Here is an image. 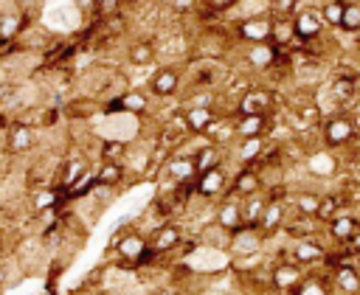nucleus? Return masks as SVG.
Instances as JSON below:
<instances>
[{
    "instance_id": "1",
    "label": "nucleus",
    "mask_w": 360,
    "mask_h": 295,
    "mask_svg": "<svg viewBox=\"0 0 360 295\" xmlns=\"http://www.w3.org/2000/svg\"><path fill=\"white\" fill-rule=\"evenodd\" d=\"M110 250L115 256V267H121V270H143V267H149L160 258L149 247L146 230H138L135 225H127V222H124V230L112 233Z\"/></svg>"
},
{
    "instance_id": "2",
    "label": "nucleus",
    "mask_w": 360,
    "mask_h": 295,
    "mask_svg": "<svg viewBox=\"0 0 360 295\" xmlns=\"http://www.w3.org/2000/svg\"><path fill=\"white\" fill-rule=\"evenodd\" d=\"M357 126H360V118L354 112L340 110L335 115H326L318 124V146L329 152H343L357 140Z\"/></svg>"
},
{
    "instance_id": "3",
    "label": "nucleus",
    "mask_w": 360,
    "mask_h": 295,
    "mask_svg": "<svg viewBox=\"0 0 360 295\" xmlns=\"http://www.w3.org/2000/svg\"><path fill=\"white\" fill-rule=\"evenodd\" d=\"M228 180H231L228 163H217V166H211V169H205L194 177V197L202 199V202H217V199L225 197Z\"/></svg>"
},
{
    "instance_id": "4",
    "label": "nucleus",
    "mask_w": 360,
    "mask_h": 295,
    "mask_svg": "<svg viewBox=\"0 0 360 295\" xmlns=\"http://www.w3.org/2000/svg\"><path fill=\"white\" fill-rule=\"evenodd\" d=\"M3 132H6L3 135V146H6V155L8 157H22V155L34 152V146H37V129L25 118H11Z\"/></svg>"
},
{
    "instance_id": "5",
    "label": "nucleus",
    "mask_w": 360,
    "mask_h": 295,
    "mask_svg": "<svg viewBox=\"0 0 360 295\" xmlns=\"http://www.w3.org/2000/svg\"><path fill=\"white\" fill-rule=\"evenodd\" d=\"M304 275H307V267H301L298 261H292L290 256H284V258H276V261L270 264L267 284H270L273 292H278V295H290V292L301 284Z\"/></svg>"
},
{
    "instance_id": "6",
    "label": "nucleus",
    "mask_w": 360,
    "mask_h": 295,
    "mask_svg": "<svg viewBox=\"0 0 360 295\" xmlns=\"http://www.w3.org/2000/svg\"><path fill=\"white\" fill-rule=\"evenodd\" d=\"M276 110V93L264 84H250L231 107V115H256V112H273Z\"/></svg>"
},
{
    "instance_id": "7",
    "label": "nucleus",
    "mask_w": 360,
    "mask_h": 295,
    "mask_svg": "<svg viewBox=\"0 0 360 295\" xmlns=\"http://www.w3.org/2000/svg\"><path fill=\"white\" fill-rule=\"evenodd\" d=\"M292 31H295V39L315 42V39H323L329 28L323 25L318 6H304V0H301V6L292 11Z\"/></svg>"
},
{
    "instance_id": "8",
    "label": "nucleus",
    "mask_w": 360,
    "mask_h": 295,
    "mask_svg": "<svg viewBox=\"0 0 360 295\" xmlns=\"http://www.w3.org/2000/svg\"><path fill=\"white\" fill-rule=\"evenodd\" d=\"M270 28H273V17L270 11H262V14H250L239 20L236 25H231V34L242 45H256V42H270Z\"/></svg>"
},
{
    "instance_id": "9",
    "label": "nucleus",
    "mask_w": 360,
    "mask_h": 295,
    "mask_svg": "<svg viewBox=\"0 0 360 295\" xmlns=\"http://www.w3.org/2000/svg\"><path fill=\"white\" fill-rule=\"evenodd\" d=\"M146 239H149V247H152L158 256H169V253H177V250H180L186 233H183L180 222L163 219V222H158L155 228L146 230Z\"/></svg>"
},
{
    "instance_id": "10",
    "label": "nucleus",
    "mask_w": 360,
    "mask_h": 295,
    "mask_svg": "<svg viewBox=\"0 0 360 295\" xmlns=\"http://www.w3.org/2000/svg\"><path fill=\"white\" fill-rule=\"evenodd\" d=\"M264 244H267V239L256 225H239L236 230L228 233V256L231 258L264 253Z\"/></svg>"
},
{
    "instance_id": "11",
    "label": "nucleus",
    "mask_w": 360,
    "mask_h": 295,
    "mask_svg": "<svg viewBox=\"0 0 360 295\" xmlns=\"http://www.w3.org/2000/svg\"><path fill=\"white\" fill-rule=\"evenodd\" d=\"M326 250H329V242L318 239L315 236H301V239H292L290 242V258L298 261L301 267H323V258H326Z\"/></svg>"
},
{
    "instance_id": "12",
    "label": "nucleus",
    "mask_w": 360,
    "mask_h": 295,
    "mask_svg": "<svg viewBox=\"0 0 360 295\" xmlns=\"http://www.w3.org/2000/svg\"><path fill=\"white\" fill-rule=\"evenodd\" d=\"M183 87V70L177 65H163V67H155L152 76H149V96L152 98H172L177 96Z\"/></svg>"
},
{
    "instance_id": "13",
    "label": "nucleus",
    "mask_w": 360,
    "mask_h": 295,
    "mask_svg": "<svg viewBox=\"0 0 360 295\" xmlns=\"http://www.w3.org/2000/svg\"><path fill=\"white\" fill-rule=\"evenodd\" d=\"M326 93L349 112V107H352V101H357L360 98V76H357V67H352V70H340V73H335L332 76V81L326 84Z\"/></svg>"
},
{
    "instance_id": "14",
    "label": "nucleus",
    "mask_w": 360,
    "mask_h": 295,
    "mask_svg": "<svg viewBox=\"0 0 360 295\" xmlns=\"http://www.w3.org/2000/svg\"><path fill=\"white\" fill-rule=\"evenodd\" d=\"M323 228H326L329 244H349L352 236H354V230L360 228V214H354L352 205H349V208L343 205V208H340Z\"/></svg>"
},
{
    "instance_id": "15",
    "label": "nucleus",
    "mask_w": 360,
    "mask_h": 295,
    "mask_svg": "<svg viewBox=\"0 0 360 295\" xmlns=\"http://www.w3.org/2000/svg\"><path fill=\"white\" fill-rule=\"evenodd\" d=\"M163 177L174 185H186V183H194L197 177V166H194V157L191 155H183V152H172L163 166H160Z\"/></svg>"
},
{
    "instance_id": "16",
    "label": "nucleus",
    "mask_w": 360,
    "mask_h": 295,
    "mask_svg": "<svg viewBox=\"0 0 360 295\" xmlns=\"http://www.w3.org/2000/svg\"><path fill=\"white\" fill-rule=\"evenodd\" d=\"M338 152H329L323 146H315L304 155V171L315 180H326V177H335L338 174Z\"/></svg>"
},
{
    "instance_id": "17",
    "label": "nucleus",
    "mask_w": 360,
    "mask_h": 295,
    "mask_svg": "<svg viewBox=\"0 0 360 295\" xmlns=\"http://www.w3.org/2000/svg\"><path fill=\"white\" fill-rule=\"evenodd\" d=\"M214 222H217L225 233H231V230H236L239 225H245V219H242V199L225 191V197H222V199H217Z\"/></svg>"
},
{
    "instance_id": "18",
    "label": "nucleus",
    "mask_w": 360,
    "mask_h": 295,
    "mask_svg": "<svg viewBox=\"0 0 360 295\" xmlns=\"http://www.w3.org/2000/svg\"><path fill=\"white\" fill-rule=\"evenodd\" d=\"M236 138H267L273 126V112H256V115H231Z\"/></svg>"
},
{
    "instance_id": "19",
    "label": "nucleus",
    "mask_w": 360,
    "mask_h": 295,
    "mask_svg": "<svg viewBox=\"0 0 360 295\" xmlns=\"http://www.w3.org/2000/svg\"><path fill=\"white\" fill-rule=\"evenodd\" d=\"M183 121H186V132L188 138H200L208 132V126L222 115L217 107H183Z\"/></svg>"
},
{
    "instance_id": "20",
    "label": "nucleus",
    "mask_w": 360,
    "mask_h": 295,
    "mask_svg": "<svg viewBox=\"0 0 360 295\" xmlns=\"http://www.w3.org/2000/svg\"><path fill=\"white\" fill-rule=\"evenodd\" d=\"M256 191H264L262 188V177H259V169H253V166H236V171L228 180V194H233V197L242 199V197H250Z\"/></svg>"
},
{
    "instance_id": "21",
    "label": "nucleus",
    "mask_w": 360,
    "mask_h": 295,
    "mask_svg": "<svg viewBox=\"0 0 360 295\" xmlns=\"http://www.w3.org/2000/svg\"><path fill=\"white\" fill-rule=\"evenodd\" d=\"M290 295H335V292H332L329 270H326V267H309L307 275L301 278V284H298Z\"/></svg>"
},
{
    "instance_id": "22",
    "label": "nucleus",
    "mask_w": 360,
    "mask_h": 295,
    "mask_svg": "<svg viewBox=\"0 0 360 295\" xmlns=\"http://www.w3.org/2000/svg\"><path fill=\"white\" fill-rule=\"evenodd\" d=\"M329 278H332V292L335 295H360V273H357L354 261L329 270Z\"/></svg>"
},
{
    "instance_id": "23",
    "label": "nucleus",
    "mask_w": 360,
    "mask_h": 295,
    "mask_svg": "<svg viewBox=\"0 0 360 295\" xmlns=\"http://www.w3.org/2000/svg\"><path fill=\"white\" fill-rule=\"evenodd\" d=\"M276 53H278V48H276L273 42H256V45H248V48H245V65H248L253 73H264V70L273 65Z\"/></svg>"
},
{
    "instance_id": "24",
    "label": "nucleus",
    "mask_w": 360,
    "mask_h": 295,
    "mask_svg": "<svg viewBox=\"0 0 360 295\" xmlns=\"http://www.w3.org/2000/svg\"><path fill=\"white\" fill-rule=\"evenodd\" d=\"M115 98H118L121 112L124 115H135V118L143 115V112H149V107H152V96L146 90H138V87H129V90L118 93Z\"/></svg>"
},
{
    "instance_id": "25",
    "label": "nucleus",
    "mask_w": 360,
    "mask_h": 295,
    "mask_svg": "<svg viewBox=\"0 0 360 295\" xmlns=\"http://www.w3.org/2000/svg\"><path fill=\"white\" fill-rule=\"evenodd\" d=\"M127 174H129V171H127V166H124L121 160H98V163L93 166V177H96V183H101V185L118 188V183H124Z\"/></svg>"
},
{
    "instance_id": "26",
    "label": "nucleus",
    "mask_w": 360,
    "mask_h": 295,
    "mask_svg": "<svg viewBox=\"0 0 360 295\" xmlns=\"http://www.w3.org/2000/svg\"><path fill=\"white\" fill-rule=\"evenodd\" d=\"M28 205H31V214H34V216L42 214V211H48V208H62V188H56V185L34 188Z\"/></svg>"
},
{
    "instance_id": "27",
    "label": "nucleus",
    "mask_w": 360,
    "mask_h": 295,
    "mask_svg": "<svg viewBox=\"0 0 360 295\" xmlns=\"http://www.w3.org/2000/svg\"><path fill=\"white\" fill-rule=\"evenodd\" d=\"M273 17V28H270V42L276 48H290L295 42V31H292V14H270Z\"/></svg>"
},
{
    "instance_id": "28",
    "label": "nucleus",
    "mask_w": 360,
    "mask_h": 295,
    "mask_svg": "<svg viewBox=\"0 0 360 295\" xmlns=\"http://www.w3.org/2000/svg\"><path fill=\"white\" fill-rule=\"evenodd\" d=\"M87 169H90V160H87L84 155H73L70 160H65V163H62V171H59L56 188H68V185H73V183H76Z\"/></svg>"
},
{
    "instance_id": "29",
    "label": "nucleus",
    "mask_w": 360,
    "mask_h": 295,
    "mask_svg": "<svg viewBox=\"0 0 360 295\" xmlns=\"http://www.w3.org/2000/svg\"><path fill=\"white\" fill-rule=\"evenodd\" d=\"M155 56H158V48H155L152 39H138L127 48V62L132 67H146V65L155 62Z\"/></svg>"
},
{
    "instance_id": "30",
    "label": "nucleus",
    "mask_w": 360,
    "mask_h": 295,
    "mask_svg": "<svg viewBox=\"0 0 360 295\" xmlns=\"http://www.w3.org/2000/svg\"><path fill=\"white\" fill-rule=\"evenodd\" d=\"M343 205H346L343 191H326V194H321V199H318V211H315V222L326 225Z\"/></svg>"
},
{
    "instance_id": "31",
    "label": "nucleus",
    "mask_w": 360,
    "mask_h": 295,
    "mask_svg": "<svg viewBox=\"0 0 360 295\" xmlns=\"http://www.w3.org/2000/svg\"><path fill=\"white\" fill-rule=\"evenodd\" d=\"M264 205H267V191H256L250 197H242V219H245V225H256L259 228Z\"/></svg>"
},
{
    "instance_id": "32",
    "label": "nucleus",
    "mask_w": 360,
    "mask_h": 295,
    "mask_svg": "<svg viewBox=\"0 0 360 295\" xmlns=\"http://www.w3.org/2000/svg\"><path fill=\"white\" fill-rule=\"evenodd\" d=\"M318 199H321V191H295V197L290 199V208L292 214H301V216H312L315 219V211H318Z\"/></svg>"
},
{
    "instance_id": "33",
    "label": "nucleus",
    "mask_w": 360,
    "mask_h": 295,
    "mask_svg": "<svg viewBox=\"0 0 360 295\" xmlns=\"http://www.w3.org/2000/svg\"><path fill=\"white\" fill-rule=\"evenodd\" d=\"M343 8H346V0H323V3L318 6L323 25L338 31V28H340V20H343Z\"/></svg>"
},
{
    "instance_id": "34",
    "label": "nucleus",
    "mask_w": 360,
    "mask_h": 295,
    "mask_svg": "<svg viewBox=\"0 0 360 295\" xmlns=\"http://www.w3.org/2000/svg\"><path fill=\"white\" fill-rule=\"evenodd\" d=\"M127 143L124 138H101L98 140V160H124L127 155Z\"/></svg>"
},
{
    "instance_id": "35",
    "label": "nucleus",
    "mask_w": 360,
    "mask_h": 295,
    "mask_svg": "<svg viewBox=\"0 0 360 295\" xmlns=\"http://www.w3.org/2000/svg\"><path fill=\"white\" fill-rule=\"evenodd\" d=\"M338 31H346V34H360V0H346L343 20H340V28H338Z\"/></svg>"
},
{
    "instance_id": "36",
    "label": "nucleus",
    "mask_w": 360,
    "mask_h": 295,
    "mask_svg": "<svg viewBox=\"0 0 360 295\" xmlns=\"http://www.w3.org/2000/svg\"><path fill=\"white\" fill-rule=\"evenodd\" d=\"M20 93V81H11V79H0V107L11 104Z\"/></svg>"
},
{
    "instance_id": "37",
    "label": "nucleus",
    "mask_w": 360,
    "mask_h": 295,
    "mask_svg": "<svg viewBox=\"0 0 360 295\" xmlns=\"http://www.w3.org/2000/svg\"><path fill=\"white\" fill-rule=\"evenodd\" d=\"M118 11H124V0H96V8H93L96 17H107Z\"/></svg>"
},
{
    "instance_id": "38",
    "label": "nucleus",
    "mask_w": 360,
    "mask_h": 295,
    "mask_svg": "<svg viewBox=\"0 0 360 295\" xmlns=\"http://www.w3.org/2000/svg\"><path fill=\"white\" fill-rule=\"evenodd\" d=\"M298 6H301V0H267L270 14H292Z\"/></svg>"
},
{
    "instance_id": "39",
    "label": "nucleus",
    "mask_w": 360,
    "mask_h": 295,
    "mask_svg": "<svg viewBox=\"0 0 360 295\" xmlns=\"http://www.w3.org/2000/svg\"><path fill=\"white\" fill-rule=\"evenodd\" d=\"M143 295H180V287H177V281H169V284H163V281H158L152 289H146Z\"/></svg>"
},
{
    "instance_id": "40",
    "label": "nucleus",
    "mask_w": 360,
    "mask_h": 295,
    "mask_svg": "<svg viewBox=\"0 0 360 295\" xmlns=\"http://www.w3.org/2000/svg\"><path fill=\"white\" fill-rule=\"evenodd\" d=\"M169 6H172V11H177V14H188V11H194L197 0H169Z\"/></svg>"
},
{
    "instance_id": "41",
    "label": "nucleus",
    "mask_w": 360,
    "mask_h": 295,
    "mask_svg": "<svg viewBox=\"0 0 360 295\" xmlns=\"http://www.w3.org/2000/svg\"><path fill=\"white\" fill-rule=\"evenodd\" d=\"M14 281L8 278V258H0V292L3 289H8Z\"/></svg>"
},
{
    "instance_id": "42",
    "label": "nucleus",
    "mask_w": 360,
    "mask_h": 295,
    "mask_svg": "<svg viewBox=\"0 0 360 295\" xmlns=\"http://www.w3.org/2000/svg\"><path fill=\"white\" fill-rule=\"evenodd\" d=\"M205 6H211V8H217V11H228V8L239 6V0H205Z\"/></svg>"
},
{
    "instance_id": "43",
    "label": "nucleus",
    "mask_w": 360,
    "mask_h": 295,
    "mask_svg": "<svg viewBox=\"0 0 360 295\" xmlns=\"http://www.w3.org/2000/svg\"><path fill=\"white\" fill-rule=\"evenodd\" d=\"M14 6H17L20 11H34V14H37V8L42 6V0H14Z\"/></svg>"
},
{
    "instance_id": "44",
    "label": "nucleus",
    "mask_w": 360,
    "mask_h": 295,
    "mask_svg": "<svg viewBox=\"0 0 360 295\" xmlns=\"http://www.w3.org/2000/svg\"><path fill=\"white\" fill-rule=\"evenodd\" d=\"M346 247H349V250H352V253H360V228H357V230H354V236H352V242H349V244H346Z\"/></svg>"
},
{
    "instance_id": "45",
    "label": "nucleus",
    "mask_w": 360,
    "mask_h": 295,
    "mask_svg": "<svg viewBox=\"0 0 360 295\" xmlns=\"http://www.w3.org/2000/svg\"><path fill=\"white\" fill-rule=\"evenodd\" d=\"M354 267H357V273H360V253H354Z\"/></svg>"
},
{
    "instance_id": "46",
    "label": "nucleus",
    "mask_w": 360,
    "mask_h": 295,
    "mask_svg": "<svg viewBox=\"0 0 360 295\" xmlns=\"http://www.w3.org/2000/svg\"><path fill=\"white\" fill-rule=\"evenodd\" d=\"M3 250H6V239H3V233H0V256H3Z\"/></svg>"
}]
</instances>
